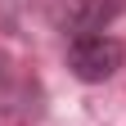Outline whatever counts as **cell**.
<instances>
[{
  "label": "cell",
  "instance_id": "6da1fadb",
  "mask_svg": "<svg viewBox=\"0 0 126 126\" xmlns=\"http://www.w3.org/2000/svg\"><path fill=\"white\" fill-rule=\"evenodd\" d=\"M126 59V45L108 32H90V36H68V68L77 81H108Z\"/></svg>",
  "mask_w": 126,
  "mask_h": 126
},
{
  "label": "cell",
  "instance_id": "7a4b0ae2",
  "mask_svg": "<svg viewBox=\"0 0 126 126\" xmlns=\"http://www.w3.org/2000/svg\"><path fill=\"white\" fill-rule=\"evenodd\" d=\"M122 14V0H63V27L72 36H90V32H104Z\"/></svg>",
  "mask_w": 126,
  "mask_h": 126
},
{
  "label": "cell",
  "instance_id": "3957f363",
  "mask_svg": "<svg viewBox=\"0 0 126 126\" xmlns=\"http://www.w3.org/2000/svg\"><path fill=\"white\" fill-rule=\"evenodd\" d=\"M27 99H36V86L18 72V63L0 54V113H27Z\"/></svg>",
  "mask_w": 126,
  "mask_h": 126
}]
</instances>
